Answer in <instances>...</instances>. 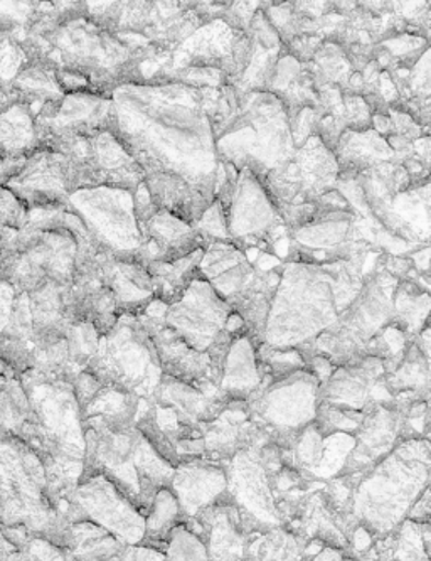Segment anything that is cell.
<instances>
[{
  "instance_id": "cell-1",
  "label": "cell",
  "mask_w": 431,
  "mask_h": 561,
  "mask_svg": "<svg viewBox=\"0 0 431 561\" xmlns=\"http://www.w3.org/2000/svg\"><path fill=\"white\" fill-rule=\"evenodd\" d=\"M428 479V437L399 442L389 456L362 476L352 503L356 516L373 533L392 531L423 494Z\"/></svg>"
},
{
  "instance_id": "cell-2",
  "label": "cell",
  "mask_w": 431,
  "mask_h": 561,
  "mask_svg": "<svg viewBox=\"0 0 431 561\" xmlns=\"http://www.w3.org/2000/svg\"><path fill=\"white\" fill-rule=\"evenodd\" d=\"M337 316L327 272L315 263H287L271 300L264 344L271 350H296L312 343Z\"/></svg>"
},
{
  "instance_id": "cell-3",
  "label": "cell",
  "mask_w": 431,
  "mask_h": 561,
  "mask_svg": "<svg viewBox=\"0 0 431 561\" xmlns=\"http://www.w3.org/2000/svg\"><path fill=\"white\" fill-rule=\"evenodd\" d=\"M46 488V469L33 448L21 438L0 432L2 525H24L33 536L43 538L56 522Z\"/></svg>"
},
{
  "instance_id": "cell-4",
  "label": "cell",
  "mask_w": 431,
  "mask_h": 561,
  "mask_svg": "<svg viewBox=\"0 0 431 561\" xmlns=\"http://www.w3.org/2000/svg\"><path fill=\"white\" fill-rule=\"evenodd\" d=\"M84 371L103 387H114L150 400L162 378L158 354L137 316H120L110 332L100 337L98 351Z\"/></svg>"
},
{
  "instance_id": "cell-5",
  "label": "cell",
  "mask_w": 431,
  "mask_h": 561,
  "mask_svg": "<svg viewBox=\"0 0 431 561\" xmlns=\"http://www.w3.org/2000/svg\"><path fill=\"white\" fill-rule=\"evenodd\" d=\"M321 381L308 369L286 378L261 379L260 388L246 401L249 416L256 425L275 435L295 437L314 423L318 409Z\"/></svg>"
},
{
  "instance_id": "cell-6",
  "label": "cell",
  "mask_w": 431,
  "mask_h": 561,
  "mask_svg": "<svg viewBox=\"0 0 431 561\" xmlns=\"http://www.w3.org/2000/svg\"><path fill=\"white\" fill-rule=\"evenodd\" d=\"M231 313V307L198 274L183 296L167 306L164 322L193 350L205 353L226 331Z\"/></svg>"
},
{
  "instance_id": "cell-7",
  "label": "cell",
  "mask_w": 431,
  "mask_h": 561,
  "mask_svg": "<svg viewBox=\"0 0 431 561\" xmlns=\"http://www.w3.org/2000/svg\"><path fill=\"white\" fill-rule=\"evenodd\" d=\"M73 501L84 519L110 533L125 547H136L145 540V518L136 504L103 474L81 479Z\"/></svg>"
},
{
  "instance_id": "cell-8",
  "label": "cell",
  "mask_w": 431,
  "mask_h": 561,
  "mask_svg": "<svg viewBox=\"0 0 431 561\" xmlns=\"http://www.w3.org/2000/svg\"><path fill=\"white\" fill-rule=\"evenodd\" d=\"M137 321L149 335L150 343L158 354L162 375L198 388L206 397L218 398L220 394V378L212 368L208 351H196L172 331L164 319L147 318L143 313L137 316Z\"/></svg>"
},
{
  "instance_id": "cell-9",
  "label": "cell",
  "mask_w": 431,
  "mask_h": 561,
  "mask_svg": "<svg viewBox=\"0 0 431 561\" xmlns=\"http://www.w3.org/2000/svg\"><path fill=\"white\" fill-rule=\"evenodd\" d=\"M238 181L226 213L228 230L231 240L256 244L280 240L287 231L282 216L278 215L270 194L248 168L240 169Z\"/></svg>"
},
{
  "instance_id": "cell-10",
  "label": "cell",
  "mask_w": 431,
  "mask_h": 561,
  "mask_svg": "<svg viewBox=\"0 0 431 561\" xmlns=\"http://www.w3.org/2000/svg\"><path fill=\"white\" fill-rule=\"evenodd\" d=\"M226 462L224 470L231 500L238 501L236 506L252 514L261 526L278 525L280 518L275 510L271 474L256 456L255 448L240 450Z\"/></svg>"
},
{
  "instance_id": "cell-11",
  "label": "cell",
  "mask_w": 431,
  "mask_h": 561,
  "mask_svg": "<svg viewBox=\"0 0 431 561\" xmlns=\"http://www.w3.org/2000/svg\"><path fill=\"white\" fill-rule=\"evenodd\" d=\"M171 491L179 503L180 518H194L199 511L226 496V470L212 460H186L174 470Z\"/></svg>"
},
{
  "instance_id": "cell-12",
  "label": "cell",
  "mask_w": 431,
  "mask_h": 561,
  "mask_svg": "<svg viewBox=\"0 0 431 561\" xmlns=\"http://www.w3.org/2000/svg\"><path fill=\"white\" fill-rule=\"evenodd\" d=\"M143 184L155 208L177 216L189 222L190 227H196L206 209L214 203L212 197L206 196L198 187L187 183L186 179L172 172H149Z\"/></svg>"
},
{
  "instance_id": "cell-13",
  "label": "cell",
  "mask_w": 431,
  "mask_h": 561,
  "mask_svg": "<svg viewBox=\"0 0 431 561\" xmlns=\"http://www.w3.org/2000/svg\"><path fill=\"white\" fill-rule=\"evenodd\" d=\"M105 285L114 294L118 316H139L154 300L147 266L136 259H114L105 271Z\"/></svg>"
},
{
  "instance_id": "cell-14",
  "label": "cell",
  "mask_w": 431,
  "mask_h": 561,
  "mask_svg": "<svg viewBox=\"0 0 431 561\" xmlns=\"http://www.w3.org/2000/svg\"><path fill=\"white\" fill-rule=\"evenodd\" d=\"M261 385L260 362L246 332H240L231 341L224 359L220 381V394L226 401H248Z\"/></svg>"
},
{
  "instance_id": "cell-15",
  "label": "cell",
  "mask_w": 431,
  "mask_h": 561,
  "mask_svg": "<svg viewBox=\"0 0 431 561\" xmlns=\"http://www.w3.org/2000/svg\"><path fill=\"white\" fill-rule=\"evenodd\" d=\"M139 398L114 387H103L89 405L81 410L83 428L117 431L136 425Z\"/></svg>"
},
{
  "instance_id": "cell-16",
  "label": "cell",
  "mask_w": 431,
  "mask_h": 561,
  "mask_svg": "<svg viewBox=\"0 0 431 561\" xmlns=\"http://www.w3.org/2000/svg\"><path fill=\"white\" fill-rule=\"evenodd\" d=\"M202 256L205 249H198L174 262H152L145 265L152 280L154 299L161 300L165 306L176 302L187 285L199 274Z\"/></svg>"
},
{
  "instance_id": "cell-17",
  "label": "cell",
  "mask_w": 431,
  "mask_h": 561,
  "mask_svg": "<svg viewBox=\"0 0 431 561\" xmlns=\"http://www.w3.org/2000/svg\"><path fill=\"white\" fill-rule=\"evenodd\" d=\"M430 296L428 288H421L418 282L399 280L393 296L392 324L415 340L424 325H428Z\"/></svg>"
},
{
  "instance_id": "cell-18",
  "label": "cell",
  "mask_w": 431,
  "mask_h": 561,
  "mask_svg": "<svg viewBox=\"0 0 431 561\" xmlns=\"http://www.w3.org/2000/svg\"><path fill=\"white\" fill-rule=\"evenodd\" d=\"M37 146L36 124L24 103H15L0 115V152L24 157L31 147Z\"/></svg>"
},
{
  "instance_id": "cell-19",
  "label": "cell",
  "mask_w": 431,
  "mask_h": 561,
  "mask_svg": "<svg viewBox=\"0 0 431 561\" xmlns=\"http://www.w3.org/2000/svg\"><path fill=\"white\" fill-rule=\"evenodd\" d=\"M180 522V507L171 488L155 492L154 501L145 516V538L152 540V548L164 551L167 536Z\"/></svg>"
},
{
  "instance_id": "cell-20",
  "label": "cell",
  "mask_w": 431,
  "mask_h": 561,
  "mask_svg": "<svg viewBox=\"0 0 431 561\" xmlns=\"http://www.w3.org/2000/svg\"><path fill=\"white\" fill-rule=\"evenodd\" d=\"M165 553V561H211L208 545L193 535L183 523L168 533Z\"/></svg>"
},
{
  "instance_id": "cell-21",
  "label": "cell",
  "mask_w": 431,
  "mask_h": 561,
  "mask_svg": "<svg viewBox=\"0 0 431 561\" xmlns=\"http://www.w3.org/2000/svg\"><path fill=\"white\" fill-rule=\"evenodd\" d=\"M194 228H196V231H198L205 244L209 243V241L233 243L230 237V230H228L226 213L223 211L218 201H214V203L206 209L205 215L201 216L198 225Z\"/></svg>"
},
{
  "instance_id": "cell-22",
  "label": "cell",
  "mask_w": 431,
  "mask_h": 561,
  "mask_svg": "<svg viewBox=\"0 0 431 561\" xmlns=\"http://www.w3.org/2000/svg\"><path fill=\"white\" fill-rule=\"evenodd\" d=\"M71 387H73L74 398H77L78 407L80 410H83L84 407L89 405L90 401L95 398V394L102 390L103 385L100 383L98 379L89 371H81L74 376L73 381H71Z\"/></svg>"
},
{
  "instance_id": "cell-23",
  "label": "cell",
  "mask_w": 431,
  "mask_h": 561,
  "mask_svg": "<svg viewBox=\"0 0 431 561\" xmlns=\"http://www.w3.org/2000/svg\"><path fill=\"white\" fill-rule=\"evenodd\" d=\"M26 551L33 558V561H67V554L61 548L49 543L45 538H37V536L31 538Z\"/></svg>"
},
{
  "instance_id": "cell-24",
  "label": "cell",
  "mask_w": 431,
  "mask_h": 561,
  "mask_svg": "<svg viewBox=\"0 0 431 561\" xmlns=\"http://www.w3.org/2000/svg\"><path fill=\"white\" fill-rule=\"evenodd\" d=\"M0 525H2V510H0Z\"/></svg>"
}]
</instances>
